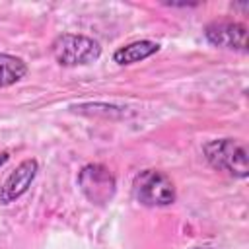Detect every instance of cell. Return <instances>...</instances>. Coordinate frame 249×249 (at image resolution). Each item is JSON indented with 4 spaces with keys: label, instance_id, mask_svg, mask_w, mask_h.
I'll return each mask as SVG.
<instances>
[{
    "label": "cell",
    "instance_id": "cell-4",
    "mask_svg": "<svg viewBox=\"0 0 249 249\" xmlns=\"http://www.w3.org/2000/svg\"><path fill=\"white\" fill-rule=\"evenodd\" d=\"M78 187L93 204H107L117 191L115 175L101 163H88L78 173Z\"/></svg>",
    "mask_w": 249,
    "mask_h": 249
},
{
    "label": "cell",
    "instance_id": "cell-9",
    "mask_svg": "<svg viewBox=\"0 0 249 249\" xmlns=\"http://www.w3.org/2000/svg\"><path fill=\"white\" fill-rule=\"evenodd\" d=\"M8 160H10V156H8V152H0V167H2V165H4V163H6Z\"/></svg>",
    "mask_w": 249,
    "mask_h": 249
},
{
    "label": "cell",
    "instance_id": "cell-3",
    "mask_svg": "<svg viewBox=\"0 0 249 249\" xmlns=\"http://www.w3.org/2000/svg\"><path fill=\"white\" fill-rule=\"evenodd\" d=\"M51 53L60 66H86L101 56V45L82 33H62L53 41Z\"/></svg>",
    "mask_w": 249,
    "mask_h": 249
},
{
    "label": "cell",
    "instance_id": "cell-8",
    "mask_svg": "<svg viewBox=\"0 0 249 249\" xmlns=\"http://www.w3.org/2000/svg\"><path fill=\"white\" fill-rule=\"evenodd\" d=\"M27 74V64L23 58L8 53H0V88L18 84Z\"/></svg>",
    "mask_w": 249,
    "mask_h": 249
},
{
    "label": "cell",
    "instance_id": "cell-5",
    "mask_svg": "<svg viewBox=\"0 0 249 249\" xmlns=\"http://www.w3.org/2000/svg\"><path fill=\"white\" fill-rule=\"evenodd\" d=\"M204 37L210 45L247 53V27L237 21H212L204 27Z\"/></svg>",
    "mask_w": 249,
    "mask_h": 249
},
{
    "label": "cell",
    "instance_id": "cell-2",
    "mask_svg": "<svg viewBox=\"0 0 249 249\" xmlns=\"http://www.w3.org/2000/svg\"><path fill=\"white\" fill-rule=\"evenodd\" d=\"M134 198L148 208H161L175 202V185L167 173L160 169H142L132 181Z\"/></svg>",
    "mask_w": 249,
    "mask_h": 249
},
{
    "label": "cell",
    "instance_id": "cell-6",
    "mask_svg": "<svg viewBox=\"0 0 249 249\" xmlns=\"http://www.w3.org/2000/svg\"><path fill=\"white\" fill-rule=\"evenodd\" d=\"M39 171V161L35 158H27L23 160L2 183L0 187V202L2 204H10L14 200H18L21 195L27 193V189L31 187V183L35 181Z\"/></svg>",
    "mask_w": 249,
    "mask_h": 249
},
{
    "label": "cell",
    "instance_id": "cell-1",
    "mask_svg": "<svg viewBox=\"0 0 249 249\" xmlns=\"http://www.w3.org/2000/svg\"><path fill=\"white\" fill-rule=\"evenodd\" d=\"M202 154H204L206 161L218 171H226V173L239 177V179H245L249 175L247 150L235 138L208 140L202 146Z\"/></svg>",
    "mask_w": 249,
    "mask_h": 249
},
{
    "label": "cell",
    "instance_id": "cell-7",
    "mask_svg": "<svg viewBox=\"0 0 249 249\" xmlns=\"http://www.w3.org/2000/svg\"><path fill=\"white\" fill-rule=\"evenodd\" d=\"M158 51H160V43L150 41V39H140V41H134V43L119 47L113 53V60L117 64H121V66H128V64H136L140 60L150 58Z\"/></svg>",
    "mask_w": 249,
    "mask_h": 249
},
{
    "label": "cell",
    "instance_id": "cell-10",
    "mask_svg": "<svg viewBox=\"0 0 249 249\" xmlns=\"http://www.w3.org/2000/svg\"><path fill=\"white\" fill-rule=\"evenodd\" d=\"M193 249H212V247H193Z\"/></svg>",
    "mask_w": 249,
    "mask_h": 249
}]
</instances>
